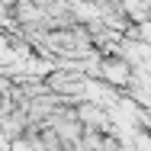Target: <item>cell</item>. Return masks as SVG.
Masks as SVG:
<instances>
[{"label":"cell","mask_w":151,"mask_h":151,"mask_svg":"<svg viewBox=\"0 0 151 151\" xmlns=\"http://www.w3.org/2000/svg\"><path fill=\"white\" fill-rule=\"evenodd\" d=\"M100 71H103V74H106L113 84H129V77H132V74H129V64H125V61H109V64H103Z\"/></svg>","instance_id":"1"}]
</instances>
